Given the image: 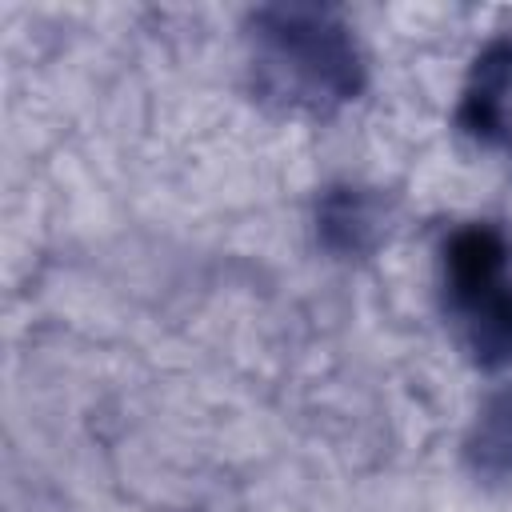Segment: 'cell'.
Here are the masks:
<instances>
[{
    "instance_id": "3957f363",
    "label": "cell",
    "mask_w": 512,
    "mask_h": 512,
    "mask_svg": "<svg viewBox=\"0 0 512 512\" xmlns=\"http://www.w3.org/2000/svg\"><path fill=\"white\" fill-rule=\"evenodd\" d=\"M460 128L480 144L512 152V40L476 56L460 96Z\"/></svg>"
},
{
    "instance_id": "7a4b0ae2",
    "label": "cell",
    "mask_w": 512,
    "mask_h": 512,
    "mask_svg": "<svg viewBox=\"0 0 512 512\" xmlns=\"http://www.w3.org/2000/svg\"><path fill=\"white\" fill-rule=\"evenodd\" d=\"M440 280L448 316L480 368L512 364V248L492 224H464L444 240Z\"/></svg>"
},
{
    "instance_id": "277c9868",
    "label": "cell",
    "mask_w": 512,
    "mask_h": 512,
    "mask_svg": "<svg viewBox=\"0 0 512 512\" xmlns=\"http://www.w3.org/2000/svg\"><path fill=\"white\" fill-rule=\"evenodd\" d=\"M472 464L488 476H512V388L496 392L472 432Z\"/></svg>"
},
{
    "instance_id": "6da1fadb",
    "label": "cell",
    "mask_w": 512,
    "mask_h": 512,
    "mask_svg": "<svg viewBox=\"0 0 512 512\" xmlns=\"http://www.w3.org/2000/svg\"><path fill=\"white\" fill-rule=\"evenodd\" d=\"M252 80L288 112H332L364 88V56L352 28L316 4H272L248 20Z\"/></svg>"
},
{
    "instance_id": "5b68a950",
    "label": "cell",
    "mask_w": 512,
    "mask_h": 512,
    "mask_svg": "<svg viewBox=\"0 0 512 512\" xmlns=\"http://www.w3.org/2000/svg\"><path fill=\"white\" fill-rule=\"evenodd\" d=\"M376 204L356 192V188H340L324 200V212H320V224H324V236L332 248H344V252H360L368 248V240L376 236Z\"/></svg>"
}]
</instances>
